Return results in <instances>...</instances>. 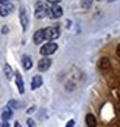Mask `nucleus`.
<instances>
[{"instance_id": "f257e3e1", "label": "nucleus", "mask_w": 120, "mask_h": 127, "mask_svg": "<svg viewBox=\"0 0 120 127\" xmlns=\"http://www.w3.org/2000/svg\"><path fill=\"white\" fill-rule=\"evenodd\" d=\"M48 5L46 3H43V1H38L35 4V17L37 18H43V17H46L47 16V13H48Z\"/></svg>"}, {"instance_id": "f03ea898", "label": "nucleus", "mask_w": 120, "mask_h": 127, "mask_svg": "<svg viewBox=\"0 0 120 127\" xmlns=\"http://www.w3.org/2000/svg\"><path fill=\"white\" fill-rule=\"evenodd\" d=\"M59 35H60V30L56 26H50V28H46L44 29V38L48 41L56 39V38H59Z\"/></svg>"}, {"instance_id": "7ed1b4c3", "label": "nucleus", "mask_w": 120, "mask_h": 127, "mask_svg": "<svg viewBox=\"0 0 120 127\" xmlns=\"http://www.w3.org/2000/svg\"><path fill=\"white\" fill-rule=\"evenodd\" d=\"M56 50H58V45L55 42H48V43H46L40 47V54L46 58L48 55H52Z\"/></svg>"}, {"instance_id": "20e7f679", "label": "nucleus", "mask_w": 120, "mask_h": 127, "mask_svg": "<svg viewBox=\"0 0 120 127\" xmlns=\"http://www.w3.org/2000/svg\"><path fill=\"white\" fill-rule=\"evenodd\" d=\"M50 17L51 18H59V17H61L63 16V8L59 5V4H54V5L50 8Z\"/></svg>"}, {"instance_id": "39448f33", "label": "nucleus", "mask_w": 120, "mask_h": 127, "mask_svg": "<svg viewBox=\"0 0 120 127\" xmlns=\"http://www.w3.org/2000/svg\"><path fill=\"white\" fill-rule=\"evenodd\" d=\"M20 22H21L22 29L26 30V29H27V24H29V17H27L26 9H25L24 7L20 8Z\"/></svg>"}, {"instance_id": "423d86ee", "label": "nucleus", "mask_w": 120, "mask_h": 127, "mask_svg": "<svg viewBox=\"0 0 120 127\" xmlns=\"http://www.w3.org/2000/svg\"><path fill=\"white\" fill-rule=\"evenodd\" d=\"M51 59H48V58H43V59H40L39 62H38V69L40 72H44V71H47V69L51 67Z\"/></svg>"}, {"instance_id": "0eeeda50", "label": "nucleus", "mask_w": 120, "mask_h": 127, "mask_svg": "<svg viewBox=\"0 0 120 127\" xmlns=\"http://www.w3.org/2000/svg\"><path fill=\"white\" fill-rule=\"evenodd\" d=\"M13 9H15V5L12 3H8V4H4V5H0V16L5 17L11 13Z\"/></svg>"}, {"instance_id": "6e6552de", "label": "nucleus", "mask_w": 120, "mask_h": 127, "mask_svg": "<svg viewBox=\"0 0 120 127\" xmlns=\"http://www.w3.org/2000/svg\"><path fill=\"white\" fill-rule=\"evenodd\" d=\"M44 39H46V38H44V29L37 30V32H35V34H34V37H33L34 43H35V45H40Z\"/></svg>"}, {"instance_id": "1a4fd4ad", "label": "nucleus", "mask_w": 120, "mask_h": 127, "mask_svg": "<svg viewBox=\"0 0 120 127\" xmlns=\"http://www.w3.org/2000/svg\"><path fill=\"white\" fill-rule=\"evenodd\" d=\"M12 115H13V111H12V109H11L9 106L4 107V109L1 110V119H3L4 122L9 121V119L12 118Z\"/></svg>"}, {"instance_id": "9d476101", "label": "nucleus", "mask_w": 120, "mask_h": 127, "mask_svg": "<svg viewBox=\"0 0 120 127\" xmlns=\"http://www.w3.org/2000/svg\"><path fill=\"white\" fill-rule=\"evenodd\" d=\"M16 84H17V88H18V92L21 93H24L25 92V89H24V80H22V77H21V75L20 73H16Z\"/></svg>"}, {"instance_id": "9b49d317", "label": "nucleus", "mask_w": 120, "mask_h": 127, "mask_svg": "<svg viewBox=\"0 0 120 127\" xmlns=\"http://www.w3.org/2000/svg\"><path fill=\"white\" fill-rule=\"evenodd\" d=\"M42 83H43V80H42V76H34L33 80H31V89H37V88H39L40 85H42Z\"/></svg>"}, {"instance_id": "f8f14e48", "label": "nucleus", "mask_w": 120, "mask_h": 127, "mask_svg": "<svg viewBox=\"0 0 120 127\" xmlns=\"http://www.w3.org/2000/svg\"><path fill=\"white\" fill-rule=\"evenodd\" d=\"M85 121H86L87 127H95L97 126V119H95V117L93 114H87Z\"/></svg>"}, {"instance_id": "ddd939ff", "label": "nucleus", "mask_w": 120, "mask_h": 127, "mask_svg": "<svg viewBox=\"0 0 120 127\" xmlns=\"http://www.w3.org/2000/svg\"><path fill=\"white\" fill-rule=\"evenodd\" d=\"M22 64H24V68L25 69H30L31 65H33V60H31L30 56L24 55V58H22Z\"/></svg>"}, {"instance_id": "4468645a", "label": "nucleus", "mask_w": 120, "mask_h": 127, "mask_svg": "<svg viewBox=\"0 0 120 127\" xmlns=\"http://www.w3.org/2000/svg\"><path fill=\"white\" fill-rule=\"evenodd\" d=\"M99 68L102 69V71H106V69L110 68V60H108V58H102V59H100Z\"/></svg>"}, {"instance_id": "2eb2a0df", "label": "nucleus", "mask_w": 120, "mask_h": 127, "mask_svg": "<svg viewBox=\"0 0 120 127\" xmlns=\"http://www.w3.org/2000/svg\"><path fill=\"white\" fill-rule=\"evenodd\" d=\"M4 73H5V76H7L8 80H11L13 77V69L11 68V65H9V64L4 65Z\"/></svg>"}, {"instance_id": "dca6fc26", "label": "nucleus", "mask_w": 120, "mask_h": 127, "mask_svg": "<svg viewBox=\"0 0 120 127\" xmlns=\"http://www.w3.org/2000/svg\"><path fill=\"white\" fill-rule=\"evenodd\" d=\"M91 3H93V0H82V7L84 8H90Z\"/></svg>"}, {"instance_id": "f3484780", "label": "nucleus", "mask_w": 120, "mask_h": 127, "mask_svg": "<svg viewBox=\"0 0 120 127\" xmlns=\"http://www.w3.org/2000/svg\"><path fill=\"white\" fill-rule=\"evenodd\" d=\"M8 106H11V107H15V109H18V102H17V101H15V100H12V101H9Z\"/></svg>"}, {"instance_id": "a211bd4d", "label": "nucleus", "mask_w": 120, "mask_h": 127, "mask_svg": "<svg viewBox=\"0 0 120 127\" xmlns=\"http://www.w3.org/2000/svg\"><path fill=\"white\" fill-rule=\"evenodd\" d=\"M27 127H35V122L31 119V118L27 119Z\"/></svg>"}, {"instance_id": "6ab92c4d", "label": "nucleus", "mask_w": 120, "mask_h": 127, "mask_svg": "<svg viewBox=\"0 0 120 127\" xmlns=\"http://www.w3.org/2000/svg\"><path fill=\"white\" fill-rule=\"evenodd\" d=\"M73 126H75V121L71 119V121H69L68 123H67V126H65V127H73Z\"/></svg>"}, {"instance_id": "aec40b11", "label": "nucleus", "mask_w": 120, "mask_h": 127, "mask_svg": "<svg viewBox=\"0 0 120 127\" xmlns=\"http://www.w3.org/2000/svg\"><path fill=\"white\" fill-rule=\"evenodd\" d=\"M11 3V0H0V5H4V4Z\"/></svg>"}, {"instance_id": "412c9836", "label": "nucleus", "mask_w": 120, "mask_h": 127, "mask_svg": "<svg viewBox=\"0 0 120 127\" xmlns=\"http://www.w3.org/2000/svg\"><path fill=\"white\" fill-rule=\"evenodd\" d=\"M0 127H9V126H8V122H4V121H3L1 123H0Z\"/></svg>"}, {"instance_id": "4be33fe9", "label": "nucleus", "mask_w": 120, "mask_h": 127, "mask_svg": "<svg viewBox=\"0 0 120 127\" xmlns=\"http://www.w3.org/2000/svg\"><path fill=\"white\" fill-rule=\"evenodd\" d=\"M116 54H118V56L120 58V43L118 45V47H116Z\"/></svg>"}, {"instance_id": "5701e85b", "label": "nucleus", "mask_w": 120, "mask_h": 127, "mask_svg": "<svg viewBox=\"0 0 120 127\" xmlns=\"http://www.w3.org/2000/svg\"><path fill=\"white\" fill-rule=\"evenodd\" d=\"M48 1H50V3H52V5H54V4H58L60 0H48Z\"/></svg>"}, {"instance_id": "b1692460", "label": "nucleus", "mask_w": 120, "mask_h": 127, "mask_svg": "<svg viewBox=\"0 0 120 127\" xmlns=\"http://www.w3.org/2000/svg\"><path fill=\"white\" fill-rule=\"evenodd\" d=\"M15 127H21V125L18 123V122H16V123H15Z\"/></svg>"}, {"instance_id": "393cba45", "label": "nucleus", "mask_w": 120, "mask_h": 127, "mask_svg": "<svg viewBox=\"0 0 120 127\" xmlns=\"http://www.w3.org/2000/svg\"><path fill=\"white\" fill-rule=\"evenodd\" d=\"M98 1H100V0H98Z\"/></svg>"}]
</instances>
